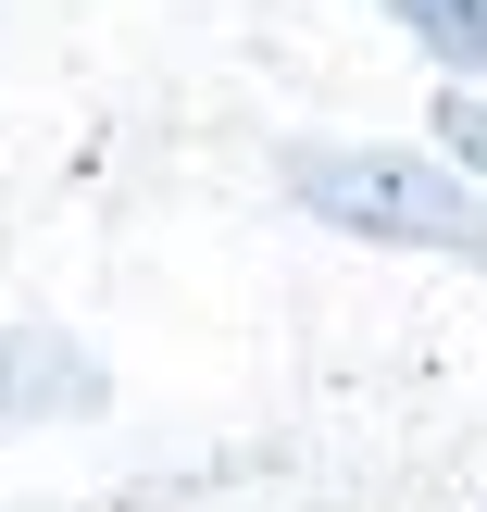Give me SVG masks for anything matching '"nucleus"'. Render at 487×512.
<instances>
[{
	"label": "nucleus",
	"mask_w": 487,
	"mask_h": 512,
	"mask_svg": "<svg viewBox=\"0 0 487 512\" xmlns=\"http://www.w3.org/2000/svg\"><path fill=\"white\" fill-rule=\"evenodd\" d=\"M288 200L338 238L375 250H438V263L487 275V188L450 175L438 150H388V138H338V150H288Z\"/></svg>",
	"instance_id": "1"
},
{
	"label": "nucleus",
	"mask_w": 487,
	"mask_h": 512,
	"mask_svg": "<svg viewBox=\"0 0 487 512\" xmlns=\"http://www.w3.org/2000/svg\"><path fill=\"white\" fill-rule=\"evenodd\" d=\"M113 400V375H100L88 338H63V325H0V438H25V425H75Z\"/></svg>",
	"instance_id": "2"
},
{
	"label": "nucleus",
	"mask_w": 487,
	"mask_h": 512,
	"mask_svg": "<svg viewBox=\"0 0 487 512\" xmlns=\"http://www.w3.org/2000/svg\"><path fill=\"white\" fill-rule=\"evenodd\" d=\"M400 38H425L450 75H487V0H375Z\"/></svg>",
	"instance_id": "3"
},
{
	"label": "nucleus",
	"mask_w": 487,
	"mask_h": 512,
	"mask_svg": "<svg viewBox=\"0 0 487 512\" xmlns=\"http://www.w3.org/2000/svg\"><path fill=\"white\" fill-rule=\"evenodd\" d=\"M438 150H450V175H487V88L438 100Z\"/></svg>",
	"instance_id": "4"
}]
</instances>
